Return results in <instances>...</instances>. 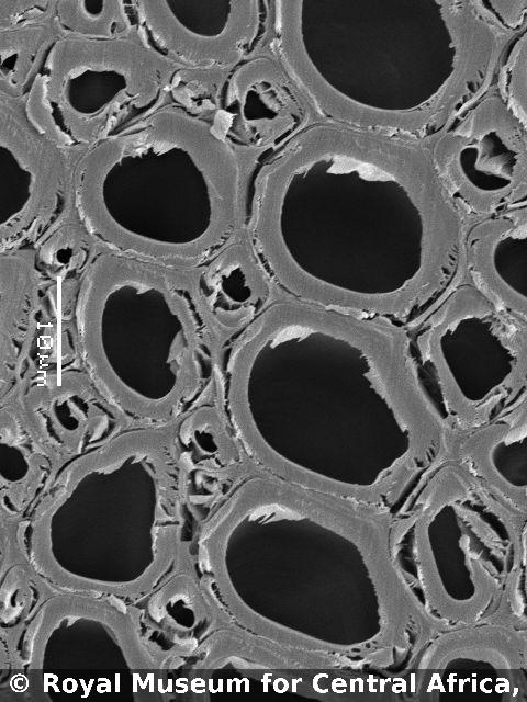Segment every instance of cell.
I'll list each match as a JSON object with an SVG mask.
<instances>
[{
    "label": "cell",
    "mask_w": 527,
    "mask_h": 702,
    "mask_svg": "<svg viewBox=\"0 0 527 702\" xmlns=\"http://www.w3.org/2000/svg\"><path fill=\"white\" fill-rule=\"evenodd\" d=\"M127 4L105 1L101 9L93 11L87 9L86 1H57L56 13L66 33L89 38H113L136 26L128 18Z\"/></svg>",
    "instance_id": "obj_1"
}]
</instances>
